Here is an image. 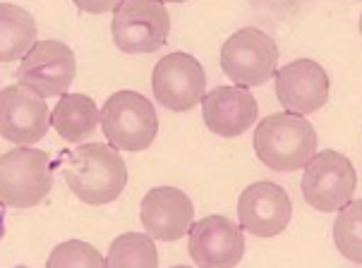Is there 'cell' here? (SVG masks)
Instances as JSON below:
<instances>
[{
  "label": "cell",
  "instance_id": "603a6c76",
  "mask_svg": "<svg viewBox=\"0 0 362 268\" xmlns=\"http://www.w3.org/2000/svg\"><path fill=\"white\" fill-rule=\"evenodd\" d=\"M168 3H185V0H168Z\"/></svg>",
  "mask_w": 362,
  "mask_h": 268
},
{
  "label": "cell",
  "instance_id": "30bf717a",
  "mask_svg": "<svg viewBox=\"0 0 362 268\" xmlns=\"http://www.w3.org/2000/svg\"><path fill=\"white\" fill-rule=\"evenodd\" d=\"M51 111L36 91L15 84L0 91V137L17 146H32L46 137Z\"/></svg>",
  "mask_w": 362,
  "mask_h": 268
},
{
  "label": "cell",
  "instance_id": "3957f363",
  "mask_svg": "<svg viewBox=\"0 0 362 268\" xmlns=\"http://www.w3.org/2000/svg\"><path fill=\"white\" fill-rule=\"evenodd\" d=\"M101 130L118 151H144L158 134L154 103L137 91H118L101 108Z\"/></svg>",
  "mask_w": 362,
  "mask_h": 268
},
{
  "label": "cell",
  "instance_id": "ac0fdd59",
  "mask_svg": "<svg viewBox=\"0 0 362 268\" xmlns=\"http://www.w3.org/2000/svg\"><path fill=\"white\" fill-rule=\"evenodd\" d=\"M108 268H156L158 252L154 245V237L144 233H125L110 242Z\"/></svg>",
  "mask_w": 362,
  "mask_h": 268
},
{
  "label": "cell",
  "instance_id": "9a60e30c",
  "mask_svg": "<svg viewBox=\"0 0 362 268\" xmlns=\"http://www.w3.org/2000/svg\"><path fill=\"white\" fill-rule=\"evenodd\" d=\"M202 115L211 134L240 137L257 120V99L245 87H216L202 96Z\"/></svg>",
  "mask_w": 362,
  "mask_h": 268
},
{
  "label": "cell",
  "instance_id": "4fadbf2b",
  "mask_svg": "<svg viewBox=\"0 0 362 268\" xmlns=\"http://www.w3.org/2000/svg\"><path fill=\"white\" fill-rule=\"evenodd\" d=\"M329 87L327 70L308 58L293 60L276 75V96L288 113L296 115H310L327 106Z\"/></svg>",
  "mask_w": 362,
  "mask_h": 268
},
{
  "label": "cell",
  "instance_id": "7c38bea8",
  "mask_svg": "<svg viewBox=\"0 0 362 268\" xmlns=\"http://www.w3.org/2000/svg\"><path fill=\"white\" fill-rule=\"evenodd\" d=\"M240 228L255 237H276L293 218V201L284 187L274 182H255L238 201Z\"/></svg>",
  "mask_w": 362,
  "mask_h": 268
},
{
  "label": "cell",
  "instance_id": "5b68a950",
  "mask_svg": "<svg viewBox=\"0 0 362 268\" xmlns=\"http://www.w3.org/2000/svg\"><path fill=\"white\" fill-rule=\"evenodd\" d=\"M110 34L122 53H154L170 34V15L163 0H120L113 10Z\"/></svg>",
  "mask_w": 362,
  "mask_h": 268
},
{
  "label": "cell",
  "instance_id": "5bb4252c",
  "mask_svg": "<svg viewBox=\"0 0 362 268\" xmlns=\"http://www.w3.org/2000/svg\"><path fill=\"white\" fill-rule=\"evenodd\" d=\"M139 216L146 235L161 242H175L187 235L192 225V199L177 187H156L142 199Z\"/></svg>",
  "mask_w": 362,
  "mask_h": 268
},
{
  "label": "cell",
  "instance_id": "7a4b0ae2",
  "mask_svg": "<svg viewBox=\"0 0 362 268\" xmlns=\"http://www.w3.org/2000/svg\"><path fill=\"white\" fill-rule=\"evenodd\" d=\"M255 154L276 173H293L317 154V132L303 115L274 113L257 125Z\"/></svg>",
  "mask_w": 362,
  "mask_h": 268
},
{
  "label": "cell",
  "instance_id": "ba28073f",
  "mask_svg": "<svg viewBox=\"0 0 362 268\" xmlns=\"http://www.w3.org/2000/svg\"><path fill=\"white\" fill-rule=\"evenodd\" d=\"M77 72V58L70 46L60 41H36L22 56L17 79L22 87L36 91L39 96H63L70 89Z\"/></svg>",
  "mask_w": 362,
  "mask_h": 268
},
{
  "label": "cell",
  "instance_id": "44dd1931",
  "mask_svg": "<svg viewBox=\"0 0 362 268\" xmlns=\"http://www.w3.org/2000/svg\"><path fill=\"white\" fill-rule=\"evenodd\" d=\"M72 3H75L79 10L91 12V15H103V12L115 10V5H118L120 0H72Z\"/></svg>",
  "mask_w": 362,
  "mask_h": 268
},
{
  "label": "cell",
  "instance_id": "8fae6325",
  "mask_svg": "<svg viewBox=\"0 0 362 268\" xmlns=\"http://www.w3.org/2000/svg\"><path fill=\"white\" fill-rule=\"evenodd\" d=\"M187 252L202 268L238 266L245 254L243 228L226 216H206L187 230Z\"/></svg>",
  "mask_w": 362,
  "mask_h": 268
},
{
  "label": "cell",
  "instance_id": "7402d4cb",
  "mask_svg": "<svg viewBox=\"0 0 362 268\" xmlns=\"http://www.w3.org/2000/svg\"><path fill=\"white\" fill-rule=\"evenodd\" d=\"M298 3L300 0H255V5H259L264 10H291Z\"/></svg>",
  "mask_w": 362,
  "mask_h": 268
},
{
  "label": "cell",
  "instance_id": "277c9868",
  "mask_svg": "<svg viewBox=\"0 0 362 268\" xmlns=\"http://www.w3.org/2000/svg\"><path fill=\"white\" fill-rule=\"evenodd\" d=\"M53 187L51 156L41 149L17 146L0 156V201L10 209H32Z\"/></svg>",
  "mask_w": 362,
  "mask_h": 268
},
{
  "label": "cell",
  "instance_id": "d6986e66",
  "mask_svg": "<svg viewBox=\"0 0 362 268\" xmlns=\"http://www.w3.org/2000/svg\"><path fill=\"white\" fill-rule=\"evenodd\" d=\"M362 204L360 199L348 201L339 209V218L334 223V242L339 247V252L346 259H351L353 264H360L362 261Z\"/></svg>",
  "mask_w": 362,
  "mask_h": 268
},
{
  "label": "cell",
  "instance_id": "6da1fadb",
  "mask_svg": "<svg viewBox=\"0 0 362 268\" xmlns=\"http://www.w3.org/2000/svg\"><path fill=\"white\" fill-rule=\"evenodd\" d=\"M65 182L79 201L91 206L110 204L127 185V166L115 146L82 144L65 151Z\"/></svg>",
  "mask_w": 362,
  "mask_h": 268
},
{
  "label": "cell",
  "instance_id": "8992f818",
  "mask_svg": "<svg viewBox=\"0 0 362 268\" xmlns=\"http://www.w3.org/2000/svg\"><path fill=\"white\" fill-rule=\"evenodd\" d=\"M279 48L259 29H240L221 48V67L238 87H259L276 75Z\"/></svg>",
  "mask_w": 362,
  "mask_h": 268
},
{
  "label": "cell",
  "instance_id": "2e32d148",
  "mask_svg": "<svg viewBox=\"0 0 362 268\" xmlns=\"http://www.w3.org/2000/svg\"><path fill=\"white\" fill-rule=\"evenodd\" d=\"M101 123V111L84 94H63L51 113V125L65 142L79 144L89 139Z\"/></svg>",
  "mask_w": 362,
  "mask_h": 268
},
{
  "label": "cell",
  "instance_id": "52a82bcc",
  "mask_svg": "<svg viewBox=\"0 0 362 268\" xmlns=\"http://www.w3.org/2000/svg\"><path fill=\"white\" fill-rule=\"evenodd\" d=\"M358 175L353 163L339 151H322L305 163L303 197L312 209L331 213L353 199Z\"/></svg>",
  "mask_w": 362,
  "mask_h": 268
},
{
  "label": "cell",
  "instance_id": "9c48e42d",
  "mask_svg": "<svg viewBox=\"0 0 362 268\" xmlns=\"http://www.w3.org/2000/svg\"><path fill=\"white\" fill-rule=\"evenodd\" d=\"M154 99L175 113L192 111L206 94V75L199 60L187 53H170L158 60L151 75Z\"/></svg>",
  "mask_w": 362,
  "mask_h": 268
},
{
  "label": "cell",
  "instance_id": "ffe728a7",
  "mask_svg": "<svg viewBox=\"0 0 362 268\" xmlns=\"http://www.w3.org/2000/svg\"><path fill=\"white\" fill-rule=\"evenodd\" d=\"M48 268H103L106 259L87 242L70 240L58 245L46 261Z\"/></svg>",
  "mask_w": 362,
  "mask_h": 268
},
{
  "label": "cell",
  "instance_id": "e0dca14e",
  "mask_svg": "<svg viewBox=\"0 0 362 268\" xmlns=\"http://www.w3.org/2000/svg\"><path fill=\"white\" fill-rule=\"evenodd\" d=\"M36 44V22L27 10L0 3V63L20 60Z\"/></svg>",
  "mask_w": 362,
  "mask_h": 268
}]
</instances>
